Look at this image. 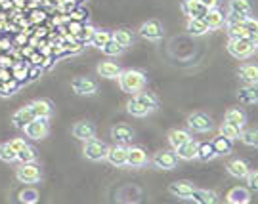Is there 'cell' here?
<instances>
[{"label": "cell", "instance_id": "cell-1", "mask_svg": "<svg viewBox=\"0 0 258 204\" xmlns=\"http://www.w3.org/2000/svg\"><path fill=\"white\" fill-rule=\"evenodd\" d=\"M117 80H119L120 90L126 93H132V95L142 92L146 88V82H148L146 74L138 71V69H124V71H120Z\"/></svg>", "mask_w": 258, "mask_h": 204}, {"label": "cell", "instance_id": "cell-2", "mask_svg": "<svg viewBox=\"0 0 258 204\" xmlns=\"http://www.w3.org/2000/svg\"><path fill=\"white\" fill-rule=\"evenodd\" d=\"M228 52L235 59H249L254 54V44L249 38H230L228 40Z\"/></svg>", "mask_w": 258, "mask_h": 204}, {"label": "cell", "instance_id": "cell-3", "mask_svg": "<svg viewBox=\"0 0 258 204\" xmlns=\"http://www.w3.org/2000/svg\"><path fill=\"white\" fill-rule=\"evenodd\" d=\"M252 14V6L249 0H230L228 4V21H243V19L250 18Z\"/></svg>", "mask_w": 258, "mask_h": 204}, {"label": "cell", "instance_id": "cell-4", "mask_svg": "<svg viewBox=\"0 0 258 204\" xmlns=\"http://www.w3.org/2000/svg\"><path fill=\"white\" fill-rule=\"evenodd\" d=\"M84 157L92 162H100V160H105V155H107V145L100 141V139H88L84 141V147H83Z\"/></svg>", "mask_w": 258, "mask_h": 204}, {"label": "cell", "instance_id": "cell-5", "mask_svg": "<svg viewBox=\"0 0 258 204\" xmlns=\"http://www.w3.org/2000/svg\"><path fill=\"white\" fill-rule=\"evenodd\" d=\"M16 177H18L19 183L31 185V183L40 181L42 172H40V166H37L35 162H31V164H21V166L16 170Z\"/></svg>", "mask_w": 258, "mask_h": 204}, {"label": "cell", "instance_id": "cell-6", "mask_svg": "<svg viewBox=\"0 0 258 204\" xmlns=\"http://www.w3.org/2000/svg\"><path fill=\"white\" fill-rule=\"evenodd\" d=\"M23 132H25V136L29 139H35V141L44 139L48 136V132H50V128H48V119H33L23 128Z\"/></svg>", "mask_w": 258, "mask_h": 204}, {"label": "cell", "instance_id": "cell-7", "mask_svg": "<svg viewBox=\"0 0 258 204\" xmlns=\"http://www.w3.org/2000/svg\"><path fill=\"white\" fill-rule=\"evenodd\" d=\"M126 157H128V147L126 145H120V143H115V145L107 147L105 160L109 162L111 166L122 168L126 166Z\"/></svg>", "mask_w": 258, "mask_h": 204}, {"label": "cell", "instance_id": "cell-8", "mask_svg": "<svg viewBox=\"0 0 258 204\" xmlns=\"http://www.w3.org/2000/svg\"><path fill=\"white\" fill-rule=\"evenodd\" d=\"M187 126H189V130L197 132V134H205V132H209L212 128V119L207 113H191L187 117Z\"/></svg>", "mask_w": 258, "mask_h": 204}, {"label": "cell", "instance_id": "cell-9", "mask_svg": "<svg viewBox=\"0 0 258 204\" xmlns=\"http://www.w3.org/2000/svg\"><path fill=\"white\" fill-rule=\"evenodd\" d=\"M151 164L155 168H159V170H174L178 166V157H176L174 151L163 149V151L155 153V157L151 158Z\"/></svg>", "mask_w": 258, "mask_h": 204}, {"label": "cell", "instance_id": "cell-10", "mask_svg": "<svg viewBox=\"0 0 258 204\" xmlns=\"http://www.w3.org/2000/svg\"><path fill=\"white\" fill-rule=\"evenodd\" d=\"M71 88L77 95H96L98 93V84L94 82L92 78L86 76H77L71 80Z\"/></svg>", "mask_w": 258, "mask_h": 204}, {"label": "cell", "instance_id": "cell-11", "mask_svg": "<svg viewBox=\"0 0 258 204\" xmlns=\"http://www.w3.org/2000/svg\"><path fill=\"white\" fill-rule=\"evenodd\" d=\"M111 138L115 143H120V145H128L134 139V130L130 128L128 124H117L111 128Z\"/></svg>", "mask_w": 258, "mask_h": 204}, {"label": "cell", "instance_id": "cell-12", "mask_svg": "<svg viewBox=\"0 0 258 204\" xmlns=\"http://www.w3.org/2000/svg\"><path fill=\"white\" fill-rule=\"evenodd\" d=\"M197 149H199V141H195L194 138L187 139L185 143H182L180 147L174 149L178 160H194L197 158Z\"/></svg>", "mask_w": 258, "mask_h": 204}, {"label": "cell", "instance_id": "cell-13", "mask_svg": "<svg viewBox=\"0 0 258 204\" xmlns=\"http://www.w3.org/2000/svg\"><path fill=\"white\" fill-rule=\"evenodd\" d=\"M140 37L148 38V40H161L163 38V27H161V23L159 21H146V23H142V27H140Z\"/></svg>", "mask_w": 258, "mask_h": 204}, {"label": "cell", "instance_id": "cell-14", "mask_svg": "<svg viewBox=\"0 0 258 204\" xmlns=\"http://www.w3.org/2000/svg\"><path fill=\"white\" fill-rule=\"evenodd\" d=\"M73 136L79 141H88V139H92L96 138V126H94L92 122H88V121H81V122H77L73 126Z\"/></svg>", "mask_w": 258, "mask_h": 204}, {"label": "cell", "instance_id": "cell-15", "mask_svg": "<svg viewBox=\"0 0 258 204\" xmlns=\"http://www.w3.org/2000/svg\"><path fill=\"white\" fill-rule=\"evenodd\" d=\"M182 12L187 16V19H191V18H205L209 10L205 8L199 0H182Z\"/></svg>", "mask_w": 258, "mask_h": 204}, {"label": "cell", "instance_id": "cell-16", "mask_svg": "<svg viewBox=\"0 0 258 204\" xmlns=\"http://www.w3.org/2000/svg\"><path fill=\"white\" fill-rule=\"evenodd\" d=\"M168 191L174 196H178V198H191V195H194V191H195V185L191 181H187V179H182V181L170 183Z\"/></svg>", "mask_w": 258, "mask_h": 204}, {"label": "cell", "instance_id": "cell-17", "mask_svg": "<svg viewBox=\"0 0 258 204\" xmlns=\"http://www.w3.org/2000/svg\"><path fill=\"white\" fill-rule=\"evenodd\" d=\"M148 164V153L142 147H128V157H126V166L142 168Z\"/></svg>", "mask_w": 258, "mask_h": 204}, {"label": "cell", "instance_id": "cell-18", "mask_svg": "<svg viewBox=\"0 0 258 204\" xmlns=\"http://www.w3.org/2000/svg\"><path fill=\"white\" fill-rule=\"evenodd\" d=\"M205 23L209 25V31H218L226 25V16H224V12L218 8H212L207 12V16H205Z\"/></svg>", "mask_w": 258, "mask_h": 204}, {"label": "cell", "instance_id": "cell-19", "mask_svg": "<svg viewBox=\"0 0 258 204\" xmlns=\"http://www.w3.org/2000/svg\"><path fill=\"white\" fill-rule=\"evenodd\" d=\"M237 99H239V103H245V105L258 103V84H245L243 88H239Z\"/></svg>", "mask_w": 258, "mask_h": 204}, {"label": "cell", "instance_id": "cell-20", "mask_svg": "<svg viewBox=\"0 0 258 204\" xmlns=\"http://www.w3.org/2000/svg\"><path fill=\"white\" fill-rule=\"evenodd\" d=\"M29 109L33 111L35 119H50L52 117V103L48 99H35L29 103Z\"/></svg>", "mask_w": 258, "mask_h": 204}, {"label": "cell", "instance_id": "cell-21", "mask_svg": "<svg viewBox=\"0 0 258 204\" xmlns=\"http://www.w3.org/2000/svg\"><path fill=\"white\" fill-rule=\"evenodd\" d=\"M33 119H35V115L29 109V105H25V107H21V109H18V111L12 115V124L16 128H19V130H23Z\"/></svg>", "mask_w": 258, "mask_h": 204}, {"label": "cell", "instance_id": "cell-22", "mask_svg": "<svg viewBox=\"0 0 258 204\" xmlns=\"http://www.w3.org/2000/svg\"><path fill=\"white\" fill-rule=\"evenodd\" d=\"M228 174L233 177H237V179H243V177L249 176L250 168L249 164L245 162V160H241V158H233V160H230L228 162Z\"/></svg>", "mask_w": 258, "mask_h": 204}, {"label": "cell", "instance_id": "cell-23", "mask_svg": "<svg viewBox=\"0 0 258 204\" xmlns=\"http://www.w3.org/2000/svg\"><path fill=\"white\" fill-rule=\"evenodd\" d=\"M191 198H194L195 204H218L220 202L216 191H211V189H197V187H195Z\"/></svg>", "mask_w": 258, "mask_h": 204}, {"label": "cell", "instance_id": "cell-24", "mask_svg": "<svg viewBox=\"0 0 258 204\" xmlns=\"http://www.w3.org/2000/svg\"><path fill=\"white\" fill-rule=\"evenodd\" d=\"M239 78L245 84H258V65L256 63H243L239 67Z\"/></svg>", "mask_w": 258, "mask_h": 204}, {"label": "cell", "instance_id": "cell-25", "mask_svg": "<svg viewBox=\"0 0 258 204\" xmlns=\"http://www.w3.org/2000/svg\"><path fill=\"white\" fill-rule=\"evenodd\" d=\"M228 204H249L250 193L247 187H233L230 189V193L226 196Z\"/></svg>", "mask_w": 258, "mask_h": 204}, {"label": "cell", "instance_id": "cell-26", "mask_svg": "<svg viewBox=\"0 0 258 204\" xmlns=\"http://www.w3.org/2000/svg\"><path fill=\"white\" fill-rule=\"evenodd\" d=\"M185 29H187V33H189V35H194V37H203V35H207V33H209V25L205 23L203 18L187 19V25H185Z\"/></svg>", "mask_w": 258, "mask_h": 204}, {"label": "cell", "instance_id": "cell-27", "mask_svg": "<svg viewBox=\"0 0 258 204\" xmlns=\"http://www.w3.org/2000/svg\"><path fill=\"white\" fill-rule=\"evenodd\" d=\"M224 122H230V124H233V126L243 128L245 122H247V115L241 111L239 107H231V109H228L226 115H224Z\"/></svg>", "mask_w": 258, "mask_h": 204}, {"label": "cell", "instance_id": "cell-28", "mask_svg": "<svg viewBox=\"0 0 258 204\" xmlns=\"http://www.w3.org/2000/svg\"><path fill=\"white\" fill-rule=\"evenodd\" d=\"M212 147L216 151V157H220V155H230L231 149H233V141L218 134L216 138L212 139Z\"/></svg>", "mask_w": 258, "mask_h": 204}, {"label": "cell", "instance_id": "cell-29", "mask_svg": "<svg viewBox=\"0 0 258 204\" xmlns=\"http://www.w3.org/2000/svg\"><path fill=\"white\" fill-rule=\"evenodd\" d=\"M168 143H170V147L176 149V147H180L182 143H185L187 139H191V134L187 130H180V128H174V130H170L168 132Z\"/></svg>", "mask_w": 258, "mask_h": 204}, {"label": "cell", "instance_id": "cell-30", "mask_svg": "<svg viewBox=\"0 0 258 204\" xmlns=\"http://www.w3.org/2000/svg\"><path fill=\"white\" fill-rule=\"evenodd\" d=\"M96 71H98V74L103 76V78H117L120 73V67L117 65L115 61H102Z\"/></svg>", "mask_w": 258, "mask_h": 204}, {"label": "cell", "instance_id": "cell-31", "mask_svg": "<svg viewBox=\"0 0 258 204\" xmlns=\"http://www.w3.org/2000/svg\"><path fill=\"white\" fill-rule=\"evenodd\" d=\"M197 158L203 160V162H209V160H212V158H216V151H214V147H212V141H203V143H199Z\"/></svg>", "mask_w": 258, "mask_h": 204}, {"label": "cell", "instance_id": "cell-32", "mask_svg": "<svg viewBox=\"0 0 258 204\" xmlns=\"http://www.w3.org/2000/svg\"><path fill=\"white\" fill-rule=\"evenodd\" d=\"M241 130H243V128L233 126V124H230V122H222L220 124V136L231 139V141H235V139L241 138Z\"/></svg>", "mask_w": 258, "mask_h": 204}, {"label": "cell", "instance_id": "cell-33", "mask_svg": "<svg viewBox=\"0 0 258 204\" xmlns=\"http://www.w3.org/2000/svg\"><path fill=\"white\" fill-rule=\"evenodd\" d=\"M18 160L21 164H31V162H37V149L31 147V145H25V147L21 149L18 153Z\"/></svg>", "mask_w": 258, "mask_h": 204}, {"label": "cell", "instance_id": "cell-34", "mask_svg": "<svg viewBox=\"0 0 258 204\" xmlns=\"http://www.w3.org/2000/svg\"><path fill=\"white\" fill-rule=\"evenodd\" d=\"M136 99H138L146 109H148L149 113L151 111H155L157 109V97L153 95V93H149V92H138L136 95H134Z\"/></svg>", "mask_w": 258, "mask_h": 204}, {"label": "cell", "instance_id": "cell-35", "mask_svg": "<svg viewBox=\"0 0 258 204\" xmlns=\"http://www.w3.org/2000/svg\"><path fill=\"white\" fill-rule=\"evenodd\" d=\"M111 38H113L117 44H120L122 48H128L130 44H132V35H130L126 29H117V31H113V33H111Z\"/></svg>", "mask_w": 258, "mask_h": 204}, {"label": "cell", "instance_id": "cell-36", "mask_svg": "<svg viewBox=\"0 0 258 204\" xmlns=\"http://www.w3.org/2000/svg\"><path fill=\"white\" fill-rule=\"evenodd\" d=\"M0 160L2 162H16L18 160V151L8 143H0Z\"/></svg>", "mask_w": 258, "mask_h": 204}, {"label": "cell", "instance_id": "cell-37", "mask_svg": "<svg viewBox=\"0 0 258 204\" xmlns=\"http://www.w3.org/2000/svg\"><path fill=\"white\" fill-rule=\"evenodd\" d=\"M126 111L132 115V117H148L149 115V111L142 105V103L132 95V99H130L128 103H126Z\"/></svg>", "mask_w": 258, "mask_h": 204}, {"label": "cell", "instance_id": "cell-38", "mask_svg": "<svg viewBox=\"0 0 258 204\" xmlns=\"http://www.w3.org/2000/svg\"><path fill=\"white\" fill-rule=\"evenodd\" d=\"M109 40H111V31H94L90 44H92L94 48H100V50H102Z\"/></svg>", "mask_w": 258, "mask_h": 204}, {"label": "cell", "instance_id": "cell-39", "mask_svg": "<svg viewBox=\"0 0 258 204\" xmlns=\"http://www.w3.org/2000/svg\"><path fill=\"white\" fill-rule=\"evenodd\" d=\"M239 139L245 143V145L258 147V128H247V130H241Z\"/></svg>", "mask_w": 258, "mask_h": 204}, {"label": "cell", "instance_id": "cell-40", "mask_svg": "<svg viewBox=\"0 0 258 204\" xmlns=\"http://www.w3.org/2000/svg\"><path fill=\"white\" fill-rule=\"evenodd\" d=\"M122 50H124V48L120 46V44H117V42H115L113 38H111L109 42H107V44H105V46L102 48L103 54H105V56H109V57H117V56H120V54H122Z\"/></svg>", "mask_w": 258, "mask_h": 204}, {"label": "cell", "instance_id": "cell-41", "mask_svg": "<svg viewBox=\"0 0 258 204\" xmlns=\"http://www.w3.org/2000/svg\"><path fill=\"white\" fill-rule=\"evenodd\" d=\"M243 27L247 29V33H249V38L252 35H258V19H254L252 16L247 19H243Z\"/></svg>", "mask_w": 258, "mask_h": 204}, {"label": "cell", "instance_id": "cell-42", "mask_svg": "<svg viewBox=\"0 0 258 204\" xmlns=\"http://www.w3.org/2000/svg\"><path fill=\"white\" fill-rule=\"evenodd\" d=\"M247 179V189L249 191H254V193H258V170H250L249 172V176L245 177Z\"/></svg>", "mask_w": 258, "mask_h": 204}, {"label": "cell", "instance_id": "cell-43", "mask_svg": "<svg viewBox=\"0 0 258 204\" xmlns=\"http://www.w3.org/2000/svg\"><path fill=\"white\" fill-rule=\"evenodd\" d=\"M94 31H96V29H94V27H90V25H86V27H83V29H81V33H79V35H77V37H81V38H83V40H86V42H90V40H92Z\"/></svg>", "mask_w": 258, "mask_h": 204}, {"label": "cell", "instance_id": "cell-44", "mask_svg": "<svg viewBox=\"0 0 258 204\" xmlns=\"http://www.w3.org/2000/svg\"><path fill=\"white\" fill-rule=\"evenodd\" d=\"M19 198H21V202H25V204H35L37 202V193H35V191H31V193H25V191H23V193L19 195Z\"/></svg>", "mask_w": 258, "mask_h": 204}, {"label": "cell", "instance_id": "cell-45", "mask_svg": "<svg viewBox=\"0 0 258 204\" xmlns=\"http://www.w3.org/2000/svg\"><path fill=\"white\" fill-rule=\"evenodd\" d=\"M29 74V71H27V67H23V65H18L16 67V71H14V78H16V80H23V78H25V76H27Z\"/></svg>", "mask_w": 258, "mask_h": 204}, {"label": "cell", "instance_id": "cell-46", "mask_svg": "<svg viewBox=\"0 0 258 204\" xmlns=\"http://www.w3.org/2000/svg\"><path fill=\"white\" fill-rule=\"evenodd\" d=\"M10 145H12V147H14V149H16V151L19 153L21 149H23L25 145H27V141H25L23 138H14L12 141H10Z\"/></svg>", "mask_w": 258, "mask_h": 204}, {"label": "cell", "instance_id": "cell-47", "mask_svg": "<svg viewBox=\"0 0 258 204\" xmlns=\"http://www.w3.org/2000/svg\"><path fill=\"white\" fill-rule=\"evenodd\" d=\"M199 2H201L207 10H212V8H218V2H220V0H199Z\"/></svg>", "mask_w": 258, "mask_h": 204}, {"label": "cell", "instance_id": "cell-48", "mask_svg": "<svg viewBox=\"0 0 258 204\" xmlns=\"http://www.w3.org/2000/svg\"><path fill=\"white\" fill-rule=\"evenodd\" d=\"M69 16H71V19H73V21H79V19L84 18V12H83V10H73Z\"/></svg>", "mask_w": 258, "mask_h": 204}, {"label": "cell", "instance_id": "cell-49", "mask_svg": "<svg viewBox=\"0 0 258 204\" xmlns=\"http://www.w3.org/2000/svg\"><path fill=\"white\" fill-rule=\"evenodd\" d=\"M38 73H40V69H38V67H37V69H33V71H31V78H37Z\"/></svg>", "mask_w": 258, "mask_h": 204}, {"label": "cell", "instance_id": "cell-50", "mask_svg": "<svg viewBox=\"0 0 258 204\" xmlns=\"http://www.w3.org/2000/svg\"><path fill=\"white\" fill-rule=\"evenodd\" d=\"M254 56L258 57V44H256V46H254Z\"/></svg>", "mask_w": 258, "mask_h": 204}, {"label": "cell", "instance_id": "cell-51", "mask_svg": "<svg viewBox=\"0 0 258 204\" xmlns=\"http://www.w3.org/2000/svg\"><path fill=\"white\" fill-rule=\"evenodd\" d=\"M75 2H81V0H75Z\"/></svg>", "mask_w": 258, "mask_h": 204}]
</instances>
